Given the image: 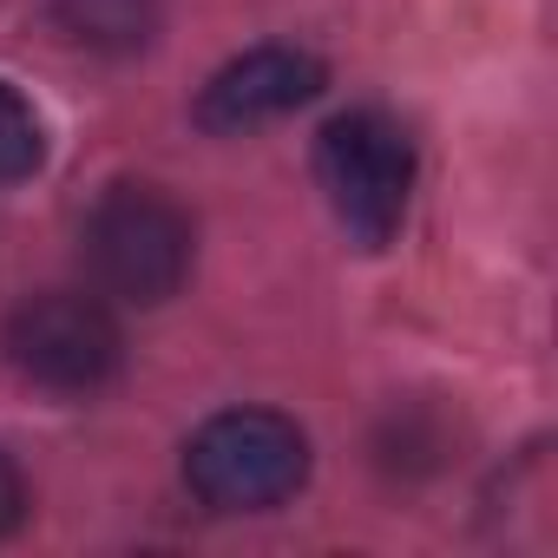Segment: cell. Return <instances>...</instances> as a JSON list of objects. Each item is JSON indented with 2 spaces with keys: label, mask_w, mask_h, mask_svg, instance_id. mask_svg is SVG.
Wrapping results in <instances>:
<instances>
[{
  "label": "cell",
  "mask_w": 558,
  "mask_h": 558,
  "mask_svg": "<svg viewBox=\"0 0 558 558\" xmlns=\"http://www.w3.org/2000/svg\"><path fill=\"white\" fill-rule=\"evenodd\" d=\"M184 480L210 512H269L310 480V440L290 414L230 408L191 434Z\"/></svg>",
  "instance_id": "6da1fadb"
},
{
  "label": "cell",
  "mask_w": 558,
  "mask_h": 558,
  "mask_svg": "<svg viewBox=\"0 0 558 558\" xmlns=\"http://www.w3.org/2000/svg\"><path fill=\"white\" fill-rule=\"evenodd\" d=\"M197 230L158 184H112L86 217V263L119 303H171L191 276Z\"/></svg>",
  "instance_id": "7a4b0ae2"
},
{
  "label": "cell",
  "mask_w": 558,
  "mask_h": 558,
  "mask_svg": "<svg viewBox=\"0 0 558 558\" xmlns=\"http://www.w3.org/2000/svg\"><path fill=\"white\" fill-rule=\"evenodd\" d=\"M316 178L342 230L362 250H388L414 197V145L388 112H342L316 138Z\"/></svg>",
  "instance_id": "3957f363"
},
{
  "label": "cell",
  "mask_w": 558,
  "mask_h": 558,
  "mask_svg": "<svg viewBox=\"0 0 558 558\" xmlns=\"http://www.w3.org/2000/svg\"><path fill=\"white\" fill-rule=\"evenodd\" d=\"M119 323L99 296L80 290H47L27 296L8 316V355L27 381L53 388V395H93L119 375Z\"/></svg>",
  "instance_id": "277c9868"
},
{
  "label": "cell",
  "mask_w": 558,
  "mask_h": 558,
  "mask_svg": "<svg viewBox=\"0 0 558 558\" xmlns=\"http://www.w3.org/2000/svg\"><path fill=\"white\" fill-rule=\"evenodd\" d=\"M323 60L303 53V47H256L230 66L210 73V86L197 93V125L204 132H250V125H269L296 106H310L323 93Z\"/></svg>",
  "instance_id": "5b68a950"
},
{
  "label": "cell",
  "mask_w": 558,
  "mask_h": 558,
  "mask_svg": "<svg viewBox=\"0 0 558 558\" xmlns=\"http://www.w3.org/2000/svg\"><path fill=\"white\" fill-rule=\"evenodd\" d=\"M47 158V132H40V112L0 80V184L14 178H34Z\"/></svg>",
  "instance_id": "8992f818"
},
{
  "label": "cell",
  "mask_w": 558,
  "mask_h": 558,
  "mask_svg": "<svg viewBox=\"0 0 558 558\" xmlns=\"http://www.w3.org/2000/svg\"><path fill=\"white\" fill-rule=\"evenodd\" d=\"M66 27L73 40H145V14H138V0H66Z\"/></svg>",
  "instance_id": "52a82bcc"
},
{
  "label": "cell",
  "mask_w": 558,
  "mask_h": 558,
  "mask_svg": "<svg viewBox=\"0 0 558 558\" xmlns=\"http://www.w3.org/2000/svg\"><path fill=\"white\" fill-rule=\"evenodd\" d=\"M21 519H27V480H21V466L8 453H0V538H8Z\"/></svg>",
  "instance_id": "ba28073f"
}]
</instances>
